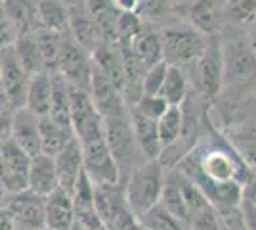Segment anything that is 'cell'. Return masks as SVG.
<instances>
[{"mask_svg": "<svg viewBox=\"0 0 256 230\" xmlns=\"http://www.w3.org/2000/svg\"><path fill=\"white\" fill-rule=\"evenodd\" d=\"M2 2L18 35H27L38 29L36 0H2Z\"/></svg>", "mask_w": 256, "mask_h": 230, "instance_id": "27", "label": "cell"}, {"mask_svg": "<svg viewBox=\"0 0 256 230\" xmlns=\"http://www.w3.org/2000/svg\"><path fill=\"white\" fill-rule=\"evenodd\" d=\"M246 39H248V44H250L252 52L256 54V23H254V27H252V31H250V35H248Z\"/></svg>", "mask_w": 256, "mask_h": 230, "instance_id": "49", "label": "cell"}, {"mask_svg": "<svg viewBox=\"0 0 256 230\" xmlns=\"http://www.w3.org/2000/svg\"><path fill=\"white\" fill-rule=\"evenodd\" d=\"M226 0H190L188 4V22L195 31L204 37H216L224 25Z\"/></svg>", "mask_w": 256, "mask_h": 230, "instance_id": "14", "label": "cell"}, {"mask_svg": "<svg viewBox=\"0 0 256 230\" xmlns=\"http://www.w3.org/2000/svg\"><path fill=\"white\" fill-rule=\"evenodd\" d=\"M144 20L136 12H120L117 22V44L118 46H130L134 39L144 29Z\"/></svg>", "mask_w": 256, "mask_h": 230, "instance_id": "37", "label": "cell"}, {"mask_svg": "<svg viewBox=\"0 0 256 230\" xmlns=\"http://www.w3.org/2000/svg\"><path fill=\"white\" fill-rule=\"evenodd\" d=\"M42 230H48V228H42Z\"/></svg>", "mask_w": 256, "mask_h": 230, "instance_id": "54", "label": "cell"}, {"mask_svg": "<svg viewBox=\"0 0 256 230\" xmlns=\"http://www.w3.org/2000/svg\"><path fill=\"white\" fill-rule=\"evenodd\" d=\"M188 94H190V79H188V73L182 67L168 66L166 67V75H164V81H162L159 96L168 106L182 108L186 104V100H188Z\"/></svg>", "mask_w": 256, "mask_h": 230, "instance_id": "26", "label": "cell"}, {"mask_svg": "<svg viewBox=\"0 0 256 230\" xmlns=\"http://www.w3.org/2000/svg\"><path fill=\"white\" fill-rule=\"evenodd\" d=\"M69 98H71V108H69L71 129H73L76 140L84 144L104 136V117L100 115L90 92L82 90V88L71 87Z\"/></svg>", "mask_w": 256, "mask_h": 230, "instance_id": "6", "label": "cell"}, {"mask_svg": "<svg viewBox=\"0 0 256 230\" xmlns=\"http://www.w3.org/2000/svg\"><path fill=\"white\" fill-rule=\"evenodd\" d=\"M172 12V0H140L138 14L142 20L148 22H162Z\"/></svg>", "mask_w": 256, "mask_h": 230, "instance_id": "38", "label": "cell"}, {"mask_svg": "<svg viewBox=\"0 0 256 230\" xmlns=\"http://www.w3.org/2000/svg\"><path fill=\"white\" fill-rule=\"evenodd\" d=\"M88 92H90V96H92L98 111L104 119L128 115V106L124 104L122 92L102 71H98L94 66H92V77H90Z\"/></svg>", "mask_w": 256, "mask_h": 230, "instance_id": "13", "label": "cell"}, {"mask_svg": "<svg viewBox=\"0 0 256 230\" xmlns=\"http://www.w3.org/2000/svg\"><path fill=\"white\" fill-rule=\"evenodd\" d=\"M218 217H220V230H248L239 207L218 211Z\"/></svg>", "mask_w": 256, "mask_h": 230, "instance_id": "41", "label": "cell"}, {"mask_svg": "<svg viewBox=\"0 0 256 230\" xmlns=\"http://www.w3.org/2000/svg\"><path fill=\"white\" fill-rule=\"evenodd\" d=\"M80 150H82V171L90 178L92 184H117L120 182V171L107 148L104 136L80 144Z\"/></svg>", "mask_w": 256, "mask_h": 230, "instance_id": "7", "label": "cell"}, {"mask_svg": "<svg viewBox=\"0 0 256 230\" xmlns=\"http://www.w3.org/2000/svg\"><path fill=\"white\" fill-rule=\"evenodd\" d=\"M56 73L64 77L69 87L90 88V77H92V58L84 48H80L78 44L71 39V35L65 33L62 50H60V60Z\"/></svg>", "mask_w": 256, "mask_h": 230, "instance_id": "8", "label": "cell"}, {"mask_svg": "<svg viewBox=\"0 0 256 230\" xmlns=\"http://www.w3.org/2000/svg\"><path fill=\"white\" fill-rule=\"evenodd\" d=\"M71 87L67 85L64 77L60 73H52V100H50V113L48 117L65 127H71V98H69Z\"/></svg>", "mask_w": 256, "mask_h": 230, "instance_id": "31", "label": "cell"}, {"mask_svg": "<svg viewBox=\"0 0 256 230\" xmlns=\"http://www.w3.org/2000/svg\"><path fill=\"white\" fill-rule=\"evenodd\" d=\"M54 167L58 176V188L71 194L78 176L82 175V150L76 138H73L58 155H54Z\"/></svg>", "mask_w": 256, "mask_h": 230, "instance_id": "17", "label": "cell"}, {"mask_svg": "<svg viewBox=\"0 0 256 230\" xmlns=\"http://www.w3.org/2000/svg\"><path fill=\"white\" fill-rule=\"evenodd\" d=\"M0 230H14V222L4 207H0Z\"/></svg>", "mask_w": 256, "mask_h": 230, "instance_id": "47", "label": "cell"}, {"mask_svg": "<svg viewBox=\"0 0 256 230\" xmlns=\"http://www.w3.org/2000/svg\"><path fill=\"white\" fill-rule=\"evenodd\" d=\"M0 113H14L10 102H8L6 94H4V88H2V79H0Z\"/></svg>", "mask_w": 256, "mask_h": 230, "instance_id": "48", "label": "cell"}, {"mask_svg": "<svg viewBox=\"0 0 256 230\" xmlns=\"http://www.w3.org/2000/svg\"><path fill=\"white\" fill-rule=\"evenodd\" d=\"M36 20L42 29L67 33V4L62 0H36Z\"/></svg>", "mask_w": 256, "mask_h": 230, "instance_id": "29", "label": "cell"}, {"mask_svg": "<svg viewBox=\"0 0 256 230\" xmlns=\"http://www.w3.org/2000/svg\"><path fill=\"white\" fill-rule=\"evenodd\" d=\"M12 132V113H0V144L10 140Z\"/></svg>", "mask_w": 256, "mask_h": 230, "instance_id": "45", "label": "cell"}, {"mask_svg": "<svg viewBox=\"0 0 256 230\" xmlns=\"http://www.w3.org/2000/svg\"><path fill=\"white\" fill-rule=\"evenodd\" d=\"M159 203L168 213H172L180 222H184L188 226V205L184 201V196H182L180 186H178V180H176V176H174L172 171H168L166 176H164V184H162Z\"/></svg>", "mask_w": 256, "mask_h": 230, "instance_id": "32", "label": "cell"}, {"mask_svg": "<svg viewBox=\"0 0 256 230\" xmlns=\"http://www.w3.org/2000/svg\"><path fill=\"white\" fill-rule=\"evenodd\" d=\"M50 100H52V73L42 71L29 79L25 108L36 117H46L50 113Z\"/></svg>", "mask_w": 256, "mask_h": 230, "instance_id": "23", "label": "cell"}, {"mask_svg": "<svg viewBox=\"0 0 256 230\" xmlns=\"http://www.w3.org/2000/svg\"><path fill=\"white\" fill-rule=\"evenodd\" d=\"M10 140L20 146L29 157H34L40 152V131L38 117L32 115L27 108H20L12 113V132Z\"/></svg>", "mask_w": 256, "mask_h": 230, "instance_id": "15", "label": "cell"}, {"mask_svg": "<svg viewBox=\"0 0 256 230\" xmlns=\"http://www.w3.org/2000/svg\"><path fill=\"white\" fill-rule=\"evenodd\" d=\"M0 79H2V88L12 110L16 111L20 108H25V96H27V87L31 77L23 71L22 64L14 52V46L0 48Z\"/></svg>", "mask_w": 256, "mask_h": 230, "instance_id": "11", "label": "cell"}, {"mask_svg": "<svg viewBox=\"0 0 256 230\" xmlns=\"http://www.w3.org/2000/svg\"><path fill=\"white\" fill-rule=\"evenodd\" d=\"M132 54L138 58V62L146 69L157 66L162 60V41H160V31L151 27L150 23L144 25L142 33L134 39V43L128 46Z\"/></svg>", "mask_w": 256, "mask_h": 230, "instance_id": "22", "label": "cell"}, {"mask_svg": "<svg viewBox=\"0 0 256 230\" xmlns=\"http://www.w3.org/2000/svg\"><path fill=\"white\" fill-rule=\"evenodd\" d=\"M224 87L248 90L256 85V54L246 37H235L220 46Z\"/></svg>", "mask_w": 256, "mask_h": 230, "instance_id": "3", "label": "cell"}, {"mask_svg": "<svg viewBox=\"0 0 256 230\" xmlns=\"http://www.w3.org/2000/svg\"><path fill=\"white\" fill-rule=\"evenodd\" d=\"M100 230H107V228H106V226H102V228H100Z\"/></svg>", "mask_w": 256, "mask_h": 230, "instance_id": "52", "label": "cell"}, {"mask_svg": "<svg viewBox=\"0 0 256 230\" xmlns=\"http://www.w3.org/2000/svg\"><path fill=\"white\" fill-rule=\"evenodd\" d=\"M69 230H86V228H82V226H78V224H73Z\"/></svg>", "mask_w": 256, "mask_h": 230, "instance_id": "50", "label": "cell"}, {"mask_svg": "<svg viewBox=\"0 0 256 230\" xmlns=\"http://www.w3.org/2000/svg\"><path fill=\"white\" fill-rule=\"evenodd\" d=\"M18 39V33H16V27L14 23L10 22L8 14H6V8H4V2L0 0V48L4 46H12Z\"/></svg>", "mask_w": 256, "mask_h": 230, "instance_id": "42", "label": "cell"}, {"mask_svg": "<svg viewBox=\"0 0 256 230\" xmlns=\"http://www.w3.org/2000/svg\"><path fill=\"white\" fill-rule=\"evenodd\" d=\"M224 136L235 148V152L241 155V159L250 169V173L256 176V121Z\"/></svg>", "mask_w": 256, "mask_h": 230, "instance_id": "30", "label": "cell"}, {"mask_svg": "<svg viewBox=\"0 0 256 230\" xmlns=\"http://www.w3.org/2000/svg\"><path fill=\"white\" fill-rule=\"evenodd\" d=\"M164 176H166V169L162 167L159 159L142 161L130 171L122 186H124L128 207L136 217H142L148 209L159 203Z\"/></svg>", "mask_w": 256, "mask_h": 230, "instance_id": "1", "label": "cell"}, {"mask_svg": "<svg viewBox=\"0 0 256 230\" xmlns=\"http://www.w3.org/2000/svg\"><path fill=\"white\" fill-rule=\"evenodd\" d=\"M31 157L20 146L6 140L0 144V184L6 194H18L27 190Z\"/></svg>", "mask_w": 256, "mask_h": 230, "instance_id": "9", "label": "cell"}, {"mask_svg": "<svg viewBox=\"0 0 256 230\" xmlns=\"http://www.w3.org/2000/svg\"><path fill=\"white\" fill-rule=\"evenodd\" d=\"M182 127H184V111H182V108L170 106L157 119V131H159V140L162 150H166V148H170L178 142L182 134Z\"/></svg>", "mask_w": 256, "mask_h": 230, "instance_id": "34", "label": "cell"}, {"mask_svg": "<svg viewBox=\"0 0 256 230\" xmlns=\"http://www.w3.org/2000/svg\"><path fill=\"white\" fill-rule=\"evenodd\" d=\"M140 219L144 230H188V226L180 222L172 213H168L160 203L148 209Z\"/></svg>", "mask_w": 256, "mask_h": 230, "instance_id": "35", "label": "cell"}, {"mask_svg": "<svg viewBox=\"0 0 256 230\" xmlns=\"http://www.w3.org/2000/svg\"><path fill=\"white\" fill-rule=\"evenodd\" d=\"M239 211H241V215H243V220H245L246 228L256 230V207L246 205V203H239Z\"/></svg>", "mask_w": 256, "mask_h": 230, "instance_id": "44", "label": "cell"}, {"mask_svg": "<svg viewBox=\"0 0 256 230\" xmlns=\"http://www.w3.org/2000/svg\"><path fill=\"white\" fill-rule=\"evenodd\" d=\"M38 131H40V152L44 155H58L67 144L75 138L73 129L65 127L58 121L46 117H38Z\"/></svg>", "mask_w": 256, "mask_h": 230, "instance_id": "25", "label": "cell"}, {"mask_svg": "<svg viewBox=\"0 0 256 230\" xmlns=\"http://www.w3.org/2000/svg\"><path fill=\"white\" fill-rule=\"evenodd\" d=\"M44 224L48 230H69L75 224L71 194L58 188L44 197Z\"/></svg>", "mask_w": 256, "mask_h": 230, "instance_id": "19", "label": "cell"}, {"mask_svg": "<svg viewBox=\"0 0 256 230\" xmlns=\"http://www.w3.org/2000/svg\"><path fill=\"white\" fill-rule=\"evenodd\" d=\"M12 46H14V52H16L20 64H22L23 71L29 77L46 71L42 56H40V50H38V44L34 41V35L32 33L18 35L16 43L12 44Z\"/></svg>", "mask_w": 256, "mask_h": 230, "instance_id": "28", "label": "cell"}, {"mask_svg": "<svg viewBox=\"0 0 256 230\" xmlns=\"http://www.w3.org/2000/svg\"><path fill=\"white\" fill-rule=\"evenodd\" d=\"M142 230H144V228H142Z\"/></svg>", "mask_w": 256, "mask_h": 230, "instance_id": "55", "label": "cell"}, {"mask_svg": "<svg viewBox=\"0 0 256 230\" xmlns=\"http://www.w3.org/2000/svg\"><path fill=\"white\" fill-rule=\"evenodd\" d=\"M166 67H168V64L160 62L157 66L146 69L144 81H142V94H148V96H157L159 94L164 75H166Z\"/></svg>", "mask_w": 256, "mask_h": 230, "instance_id": "40", "label": "cell"}, {"mask_svg": "<svg viewBox=\"0 0 256 230\" xmlns=\"http://www.w3.org/2000/svg\"><path fill=\"white\" fill-rule=\"evenodd\" d=\"M14 230H22V228H14Z\"/></svg>", "mask_w": 256, "mask_h": 230, "instance_id": "53", "label": "cell"}, {"mask_svg": "<svg viewBox=\"0 0 256 230\" xmlns=\"http://www.w3.org/2000/svg\"><path fill=\"white\" fill-rule=\"evenodd\" d=\"M92 66L122 92L124 87V67H122V56H120V46L118 44H107L102 43L96 50L90 54Z\"/></svg>", "mask_w": 256, "mask_h": 230, "instance_id": "21", "label": "cell"}, {"mask_svg": "<svg viewBox=\"0 0 256 230\" xmlns=\"http://www.w3.org/2000/svg\"><path fill=\"white\" fill-rule=\"evenodd\" d=\"M34 35V41L38 44V50L42 56V62L46 71L56 73V67H58V60H60V50H62V43H64L65 33H54L48 29L38 27L36 31H32Z\"/></svg>", "mask_w": 256, "mask_h": 230, "instance_id": "33", "label": "cell"}, {"mask_svg": "<svg viewBox=\"0 0 256 230\" xmlns=\"http://www.w3.org/2000/svg\"><path fill=\"white\" fill-rule=\"evenodd\" d=\"M128 117H130V127H132V134H134V142L138 148L140 155L144 161H151V159H159L162 153V146L159 140V131H157V121L148 119L144 115H140L138 111L128 110Z\"/></svg>", "mask_w": 256, "mask_h": 230, "instance_id": "18", "label": "cell"}, {"mask_svg": "<svg viewBox=\"0 0 256 230\" xmlns=\"http://www.w3.org/2000/svg\"><path fill=\"white\" fill-rule=\"evenodd\" d=\"M160 31L162 41V60L164 64L176 67H192L208 44V37L195 31L192 25L186 23H170L164 25Z\"/></svg>", "mask_w": 256, "mask_h": 230, "instance_id": "2", "label": "cell"}, {"mask_svg": "<svg viewBox=\"0 0 256 230\" xmlns=\"http://www.w3.org/2000/svg\"><path fill=\"white\" fill-rule=\"evenodd\" d=\"M224 22L239 25L256 23V0H226Z\"/></svg>", "mask_w": 256, "mask_h": 230, "instance_id": "36", "label": "cell"}, {"mask_svg": "<svg viewBox=\"0 0 256 230\" xmlns=\"http://www.w3.org/2000/svg\"><path fill=\"white\" fill-rule=\"evenodd\" d=\"M118 12H138L140 0H113Z\"/></svg>", "mask_w": 256, "mask_h": 230, "instance_id": "46", "label": "cell"}, {"mask_svg": "<svg viewBox=\"0 0 256 230\" xmlns=\"http://www.w3.org/2000/svg\"><path fill=\"white\" fill-rule=\"evenodd\" d=\"M2 207L8 211L14 228L42 230L44 224V197L23 190L18 194H8Z\"/></svg>", "mask_w": 256, "mask_h": 230, "instance_id": "10", "label": "cell"}, {"mask_svg": "<svg viewBox=\"0 0 256 230\" xmlns=\"http://www.w3.org/2000/svg\"><path fill=\"white\" fill-rule=\"evenodd\" d=\"M170 106L164 102V100L160 98L159 94L157 96H148V94H142V98L132 106V108H128V110H134L138 111L140 115H144V117H148V119H153L157 121L164 113V111L168 110Z\"/></svg>", "mask_w": 256, "mask_h": 230, "instance_id": "39", "label": "cell"}, {"mask_svg": "<svg viewBox=\"0 0 256 230\" xmlns=\"http://www.w3.org/2000/svg\"><path fill=\"white\" fill-rule=\"evenodd\" d=\"M82 2L86 10L90 12L92 20L96 22L104 43L117 44V22L120 12L113 4V0H82Z\"/></svg>", "mask_w": 256, "mask_h": 230, "instance_id": "24", "label": "cell"}, {"mask_svg": "<svg viewBox=\"0 0 256 230\" xmlns=\"http://www.w3.org/2000/svg\"><path fill=\"white\" fill-rule=\"evenodd\" d=\"M193 87L197 88L199 96L212 104L224 88V73H222V54L216 37H208V44L203 56L192 66Z\"/></svg>", "mask_w": 256, "mask_h": 230, "instance_id": "5", "label": "cell"}, {"mask_svg": "<svg viewBox=\"0 0 256 230\" xmlns=\"http://www.w3.org/2000/svg\"><path fill=\"white\" fill-rule=\"evenodd\" d=\"M67 33L71 35V39L80 48H84L88 54H92L98 46L104 43L96 22L92 20L90 12L86 10L82 0L67 6Z\"/></svg>", "mask_w": 256, "mask_h": 230, "instance_id": "12", "label": "cell"}, {"mask_svg": "<svg viewBox=\"0 0 256 230\" xmlns=\"http://www.w3.org/2000/svg\"><path fill=\"white\" fill-rule=\"evenodd\" d=\"M104 138H106L107 148L120 171V182H124L130 171L144 161L136 148V142H134L130 117L120 115V117L104 119Z\"/></svg>", "mask_w": 256, "mask_h": 230, "instance_id": "4", "label": "cell"}, {"mask_svg": "<svg viewBox=\"0 0 256 230\" xmlns=\"http://www.w3.org/2000/svg\"><path fill=\"white\" fill-rule=\"evenodd\" d=\"M62 2H65V4L69 6V4H75V2H78V0H62Z\"/></svg>", "mask_w": 256, "mask_h": 230, "instance_id": "51", "label": "cell"}, {"mask_svg": "<svg viewBox=\"0 0 256 230\" xmlns=\"http://www.w3.org/2000/svg\"><path fill=\"white\" fill-rule=\"evenodd\" d=\"M27 190L40 197L50 196L54 190H58V176L54 167V157L38 153L31 157L29 176H27Z\"/></svg>", "mask_w": 256, "mask_h": 230, "instance_id": "20", "label": "cell"}, {"mask_svg": "<svg viewBox=\"0 0 256 230\" xmlns=\"http://www.w3.org/2000/svg\"><path fill=\"white\" fill-rule=\"evenodd\" d=\"M71 199H73V209H75V224L86 230H100L104 226L98 217L96 203H94V184L84 175V171L78 176L75 188L71 192Z\"/></svg>", "mask_w": 256, "mask_h": 230, "instance_id": "16", "label": "cell"}, {"mask_svg": "<svg viewBox=\"0 0 256 230\" xmlns=\"http://www.w3.org/2000/svg\"><path fill=\"white\" fill-rule=\"evenodd\" d=\"M239 203H246L256 207V176H252L248 182L241 186V201Z\"/></svg>", "mask_w": 256, "mask_h": 230, "instance_id": "43", "label": "cell"}]
</instances>
